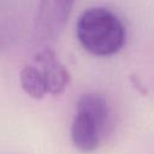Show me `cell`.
Instances as JSON below:
<instances>
[{"instance_id": "obj_1", "label": "cell", "mask_w": 154, "mask_h": 154, "mask_svg": "<svg viewBox=\"0 0 154 154\" xmlns=\"http://www.w3.org/2000/svg\"><path fill=\"white\" fill-rule=\"evenodd\" d=\"M113 129V112L107 97L99 93L79 96L71 124V141L82 153L100 148Z\"/></svg>"}, {"instance_id": "obj_2", "label": "cell", "mask_w": 154, "mask_h": 154, "mask_svg": "<svg viewBox=\"0 0 154 154\" xmlns=\"http://www.w3.org/2000/svg\"><path fill=\"white\" fill-rule=\"evenodd\" d=\"M76 35L82 47L97 57L118 53L126 40L122 20L108 8L90 7L78 18Z\"/></svg>"}, {"instance_id": "obj_3", "label": "cell", "mask_w": 154, "mask_h": 154, "mask_svg": "<svg viewBox=\"0 0 154 154\" xmlns=\"http://www.w3.org/2000/svg\"><path fill=\"white\" fill-rule=\"evenodd\" d=\"M75 0H40L34 32L38 42H53L63 32Z\"/></svg>"}, {"instance_id": "obj_4", "label": "cell", "mask_w": 154, "mask_h": 154, "mask_svg": "<svg viewBox=\"0 0 154 154\" xmlns=\"http://www.w3.org/2000/svg\"><path fill=\"white\" fill-rule=\"evenodd\" d=\"M32 63L38 67L47 88V93L51 95H59L65 91L70 84V72L65 65L57 58L53 49L46 47L38 51Z\"/></svg>"}, {"instance_id": "obj_5", "label": "cell", "mask_w": 154, "mask_h": 154, "mask_svg": "<svg viewBox=\"0 0 154 154\" xmlns=\"http://www.w3.org/2000/svg\"><path fill=\"white\" fill-rule=\"evenodd\" d=\"M19 81L23 90L32 99L40 100L48 94L45 79L38 67L34 63H30L23 66V69L20 70Z\"/></svg>"}, {"instance_id": "obj_6", "label": "cell", "mask_w": 154, "mask_h": 154, "mask_svg": "<svg viewBox=\"0 0 154 154\" xmlns=\"http://www.w3.org/2000/svg\"><path fill=\"white\" fill-rule=\"evenodd\" d=\"M6 40H7V35L4 32V30H0V49H1V47L5 45Z\"/></svg>"}]
</instances>
